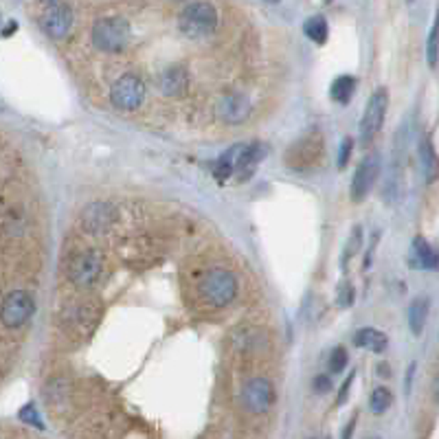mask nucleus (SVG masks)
<instances>
[{
    "label": "nucleus",
    "mask_w": 439,
    "mask_h": 439,
    "mask_svg": "<svg viewBox=\"0 0 439 439\" xmlns=\"http://www.w3.org/2000/svg\"><path fill=\"white\" fill-rule=\"evenodd\" d=\"M218 114L228 126L244 123L250 114V99L244 92H228V95H224L218 104Z\"/></svg>",
    "instance_id": "13"
},
{
    "label": "nucleus",
    "mask_w": 439,
    "mask_h": 439,
    "mask_svg": "<svg viewBox=\"0 0 439 439\" xmlns=\"http://www.w3.org/2000/svg\"><path fill=\"white\" fill-rule=\"evenodd\" d=\"M378 374H380L382 378H389V376H391V367H389L387 362H380V365H378Z\"/></svg>",
    "instance_id": "33"
},
{
    "label": "nucleus",
    "mask_w": 439,
    "mask_h": 439,
    "mask_svg": "<svg viewBox=\"0 0 439 439\" xmlns=\"http://www.w3.org/2000/svg\"><path fill=\"white\" fill-rule=\"evenodd\" d=\"M266 3H279V0H266Z\"/></svg>",
    "instance_id": "36"
},
{
    "label": "nucleus",
    "mask_w": 439,
    "mask_h": 439,
    "mask_svg": "<svg viewBox=\"0 0 439 439\" xmlns=\"http://www.w3.org/2000/svg\"><path fill=\"white\" fill-rule=\"evenodd\" d=\"M380 165H382V158L378 152L367 154L358 163V167L354 172L352 187H350V196L354 202H362L369 196V191H372V187L380 176Z\"/></svg>",
    "instance_id": "9"
},
{
    "label": "nucleus",
    "mask_w": 439,
    "mask_h": 439,
    "mask_svg": "<svg viewBox=\"0 0 439 439\" xmlns=\"http://www.w3.org/2000/svg\"><path fill=\"white\" fill-rule=\"evenodd\" d=\"M354 345L360 350H367L372 354H382L389 345V338L384 332L376 330V328H360L356 334H354Z\"/></svg>",
    "instance_id": "16"
},
{
    "label": "nucleus",
    "mask_w": 439,
    "mask_h": 439,
    "mask_svg": "<svg viewBox=\"0 0 439 439\" xmlns=\"http://www.w3.org/2000/svg\"><path fill=\"white\" fill-rule=\"evenodd\" d=\"M42 3H46V5H57V0H42Z\"/></svg>",
    "instance_id": "35"
},
{
    "label": "nucleus",
    "mask_w": 439,
    "mask_h": 439,
    "mask_svg": "<svg viewBox=\"0 0 439 439\" xmlns=\"http://www.w3.org/2000/svg\"><path fill=\"white\" fill-rule=\"evenodd\" d=\"M18 418H20V422H25V424H29V426H33V428H44V422H42V418H40V413H38V409L33 406V404H25L20 409V413H18Z\"/></svg>",
    "instance_id": "25"
},
{
    "label": "nucleus",
    "mask_w": 439,
    "mask_h": 439,
    "mask_svg": "<svg viewBox=\"0 0 439 439\" xmlns=\"http://www.w3.org/2000/svg\"><path fill=\"white\" fill-rule=\"evenodd\" d=\"M200 296L213 308H224L235 299L238 294V279L230 270L213 268L200 279Z\"/></svg>",
    "instance_id": "1"
},
{
    "label": "nucleus",
    "mask_w": 439,
    "mask_h": 439,
    "mask_svg": "<svg viewBox=\"0 0 439 439\" xmlns=\"http://www.w3.org/2000/svg\"><path fill=\"white\" fill-rule=\"evenodd\" d=\"M437 25H433L430 33H428V42H426V57L430 68H437Z\"/></svg>",
    "instance_id": "29"
},
{
    "label": "nucleus",
    "mask_w": 439,
    "mask_h": 439,
    "mask_svg": "<svg viewBox=\"0 0 439 439\" xmlns=\"http://www.w3.org/2000/svg\"><path fill=\"white\" fill-rule=\"evenodd\" d=\"M354 428H356V415L354 418L348 422V426H345V430H343V439H352V435H354Z\"/></svg>",
    "instance_id": "32"
},
{
    "label": "nucleus",
    "mask_w": 439,
    "mask_h": 439,
    "mask_svg": "<svg viewBox=\"0 0 439 439\" xmlns=\"http://www.w3.org/2000/svg\"><path fill=\"white\" fill-rule=\"evenodd\" d=\"M356 90V79L352 75H340L332 82L330 95L336 104H350V99L354 97Z\"/></svg>",
    "instance_id": "19"
},
{
    "label": "nucleus",
    "mask_w": 439,
    "mask_h": 439,
    "mask_svg": "<svg viewBox=\"0 0 439 439\" xmlns=\"http://www.w3.org/2000/svg\"><path fill=\"white\" fill-rule=\"evenodd\" d=\"M391 402H394V396H391V391L387 387H378L374 389L372 398H369V409H372L376 415H382L389 411Z\"/></svg>",
    "instance_id": "23"
},
{
    "label": "nucleus",
    "mask_w": 439,
    "mask_h": 439,
    "mask_svg": "<svg viewBox=\"0 0 439 439\" xmlns=\"http://www.w3.org/2000/svg\"><path fill=\"white\" fill-rule=\"evenodd\" d=\"M314 391H316V394H330V391H332V380L326 374H318L314 378Z\"/></svg>",
    "instance_id": "30"
},
{
    "label": "nucleus",
    "mask_w": 439,
    "mask_h": 439,
    "mask_svg": "<svg viewBox=\"0 0 439 439\" xmlns=\"http://www.w3.org/2000/svg\"><path fill=\"white\" fill-rule=\"evenodd\" d=\"M268 148L260 141H252V143H238V154H235V170L233 176L238 178V182L248 180L255 170L260 167V163L266 158Z\"/></svg>",
    "instance_id": "12"
},
{
    "label": "nucleus",
    "mask_w": 439,
    "mask_h": 439,
    "mask_svg": "<svg viewBox=\"0 0 439 439\" xmlns=\"http://www.w3.org/2000/svg\"><path fill=\"white\" fill-rule=\"evenodd\" d=\"M360 242H362V228H360V226H356V228L352 230V235H350L348 244H345V252H343V268H345V270H348L350 260H352V257L356 255V252H358Z\"/></svg>",
    "instance_id": "24"
},
{
    "label": "nucleus",
    "mask_w": 439,
    "mask_h": 439,
    "mask_svg": "<svg viewBox=\"0 0 439 439\" xmlns=\"http://www.w3.org/2000/svg\"><path fill=\"white\" fill-rule=\"evenodd\" d=\"M352 152H354V138L352 136H345L340 141V148H338V170H345L352 158Z\"/></svg>",
    "instance_id": "28"
},
{
    "label": "nucleus",
    "mask_w": 439,
    "mask_h": 439,
    "mask_svg": "<svg viewBox=\"0 0 439 439\" xmlns=\"http://www.w3.org/2000/svg\"><path fill=\"white\" fill-rule=\"evenodd\" d=\"M387 110H389V90L378 88L376 92H372V97H369L365 112H362V121H360V143L362 145H372V141L384 123Z\"/></svg>",
    "instance_id": "4"
},
{
    "label": "nucleus",
    "mask_w": 439,
    "mask_h": 439,
    "mask_svg": "<svg viewBox=\"0 0 439 439\" xmlns=\"http://www.w3.org/2000/svg\"><path fill=\"white\" fill-rule=\"evenodd\" d=\"M348 360H350V356H348V350L345 348H338L332 352V356H330V362H328V367H330V374H340L345 367H348Z\"/></svg>",
    "instance_id": "26"
},
{
    "label": "nucleus",
    "mask_w": 439,
    "mask_h": 439,
    "mask_svg": "<svg viewBox=\"0 0 439 439\" xmlns=\"http://www.w3.org/2000/svg\"><path fill=\"white\" fill-rule=\"evenodd\" d=\"M178 27L191 40L206 38V35H211L218 27V11L211 3H204V0H200V3H191L182 9V13L178 18Z\"/></svg>",
    "instance_id": "2"
},
{
    "label": "nucleus",
    "mask_w": 439,
    "mask_h": 439,
    "mask_svg": "<svg viewBox=\"0 0 439 439\" xmlns=\"http://www.w3.org/2000/svg\"><path fill=\"white\" fill-rule=\"evenodd\" d=\"M160 90L165 92L167 97H178V95H184L187 92V86H189V75L184 71V66H170L160 75Z\"/></svg>",
    "instance_id": "15"
},
{
    "label": "nucleus",
    "mask_w": 439,
    "mask_h": 439,
    "mask_svg": "<svg viewBox=\"0 0 439 439\" xmlns=\"http://www.w3.org/2000/svg\"><path fill=\"white\" fill-rule=\"evenodd\" d=\"M354 378H356V374L352 372V374L348 376V380L343 382V387H340V391H338V398H336V404H338V406H343L345 402H348V396H350V387H352Z\"/></svg>",
    "instance_id": "31"
},
{
    "label": "nucleus",
    "mask_w": 439,
    "mask_h": 439,
    "mask_svg": "<svg viewBox=\"0 0 439 439\" xmlns=\"http://www.w3.org/2000/svg\"><path fill=\"white\" fill-rule=\"evenodd\" d=\"M274 398V391L270 380L266 378H250L242 389V404L248 413L262 415L270 409Z\"/></svg>",
    "instance_id": "11"
},
{
    "label": "nucleus",
    "mask_w": 439,
    "mask_h": 439,
    "mask_svg": "<svg viewBox=\"0 0 439 439\" xmlns=\"http://www.w3.org/2000/svg\"><path fill=\"white\" fill-rule=\"evenodd\" d=\"M130 42V25L126 18H101L92 25V44L104 53H119Z\"/></svg>",
    "instance_id": "3"
},
{
    "label": "nucleus",
    "mask_w": 439,
    "mask_h": 439,
    "mask_svg": "<svg viewBox=\"0 0 439 439\" xmlns=\"http://www.w3.org/2000/svg\"><path fill=\"white\" fill-rule=\"evenodd\" d=\"M35 301L33 296L25 290H13L3 299V306H0V321H3L5 328H22L25 323L33 316Z\"/></svg>",
    "instance_id": "6"
},
{
    "label": "nucleus",
    "mask_w": 439,
    "mask_h": 439,
    "mask_svg": "<svg viewBox=\"0 0 439 439\" xmlns=\"http://www.w3.org/2000/svg\"><path fill=\"white\" fill-rule=\"evenodd\" d=\"M426 316H428V301L426 299H415L409 306V328L415 336H420L426 326Z\"/></svg>",
    "instance_id": "17"
},
{
    "label": "nucleus",
    "mask_w": 439,
    "mask_h": 439,
    "mask_svg": "<svg viewBox=\"0 0 439 439\" xmlns=\"http://www.w3.org/2000/svg\"><path fill=\"white\" fill-rule=\"evenodd\" d=\"M117 218H119V213H117V209H114V204L97 200V202H90L82 211V226H84V230H88V233L101 235L112 228Z\"/></svg>",
    "instance_id": "10"
},
{
    "label": "nucleus",
    "mask_w": 439,
    "mask_h": 439,
    "mask_svg": "<svg viewBox=\"0 0 439 439\" xmlns=\"http://www.w3.org/2000/svg\"><path fill=\"white\" fill-rule=\"evenodd\" d=\"M110 101L114 108L134 112L145 101V86L136 75H121L110 88Z\"/></svg>",
    "instance_id": "7"
},
{
    "label": "nucleus",
    "mask_w": 439,
    "mask_h": 439,
    "mask_svg": "<svg viewBox=\"0 0 439 439\" xmlns=\"http://www.w3.org/2000/svg\"><path fill=\"white\" fill-rule=\"evenodd\" d=\"M66 274L75 286L79 288H88L92 286L101 274V257L97 255L95 250H82L77 255L71 257L66 266Z\"/></svg>",
    "instance_id": "8"
},
{
    "label": "nucleus",
    "mask_w": 439,
    "mask_h": 439,
    "mask_svg": "<svg viewBox=\"0 0 439 439\" xmlns=\"http://www.w3.org/2000/svg\"><path fill=\"white\" fill-rule=\"evenodd\" d=\"M304 33L314 42V44H326L328 35H330V27H328V20L323 16H312L306 20L304 25Z\"/></svg>",
    "instance_id": "20"
},
{
    "label": "nucleus",
    "mask_w": 439,
    "mask_h": 439,
    "mask_svg": "<svg viewBox=\"0 0 439 439\" xmlns=\"http://www.w3.org/2000/svg\"><path fill=\"white\" fill-rule=\"evenodd\" d=\"M235 154H238V145H233L230 150H226L211 167L213 176L220 180V182H226L230 176H233V170H235Z\"/></svg>",
    "instance_id": "21"
},
{
    "label": "nucleus",
    "mask_w": 439,
    "mask_h": 439,
    "mask_svg": "<svg viewBox=\"0 0 439 439\" xmlns=\"http://www.w3.org/2000/svg\"><path fill=\"white\" fill-rule=\"evenodd\" d=\"M13 31H16V22H11V25H9V27H7V29L3 31V35H11Z\"/></svg>",
    "instance_id": "34"
},
{
    "label": "nucleus",
    "mask_w": 439,
    "mask_h": 439,
    "mask_svg": "<svg viewBox=\"0 0 439 439\" xmlns=\"http://www.w3.org/2000/svg\"><path fill=\"white\" fill-rule=\"evenodd\" d=\"M321 158H323V134L318 130L308 132L304 138L288 150V167L292 170H310L321 165Z\"/></svg>",
    "instance_id": "5"
},
{
    "label": "nucleus",
    "mask_w": 439,
    "mask_h": 439,
    "mask_svg": "<svg viewBox=\"0 0 439 439\" xmlns=\"http://www.w3.org/2000/svg\"><path fill=\"white\" fill-rule=\"evenodd\" d=\"M420 158H422V172H424V178L428 182H435L437 178V156H435V150H433V143L424 136L422 143H420Z\"/></svg>",
    "instance_id": "22"
},
{
    "label": "nucleus",
    "mask_w": 439,
    "mask_h": 439,
    "mask_svg": "<svg viewBox=\"0 0 439 439\" xmlns=\"http://www.w3.org/2000/svg\"><path fill=\"white\" fill-rule=\"evenodd\" d=\"M42 27H44L46 35L53 38V40L66 38L68 31H71V27H73V11H71V7H66V5H53L49 11L44 13Z\"/></svg>",
    "instance_id": "14"
},
{
    "label": "nucleus",
    "mask_w": 439,
    "mask_h": 439,
    "mask_svg": "<svg viewBox=\"0 0 439 439\" xmlns=\"http://www.w3.org/2000/svg\"><path fill=\"white\" fill-rule=\"evenodd\" d=\"M354 299H356V292H354V286L350 282H343L338 288H336V304L340 308H350L354 306Z\"/></svg>",
    "instance_id": "27"
},
{
    "label": "nucleus",
    "mask_w": 439,
    "mask_h": 439,
    "mask_svg": "<svg viewBox=\"0 0 439 439\" xmlns=\"http://www.w3.org/2000/svg\"><path fill=\"white\" fill-rule=\"evenodd\" d=\"M413 250H415V257H418L420 266H424L428 270H437V266H439L437 250L422 235H418V238L413 240Z\"/></svg>",
    "instance_id": "18"
}]
</instances>
